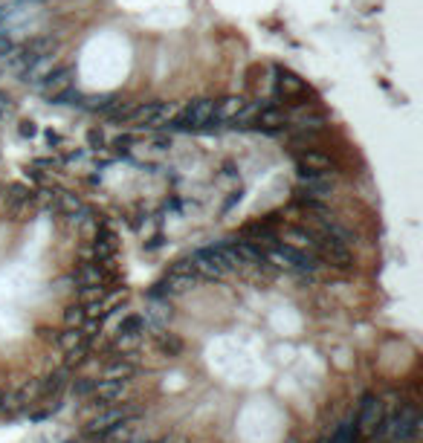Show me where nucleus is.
<instances>
[{
  "label": "nucleus",
  "instance_id": "nucleus-1",
  "mask_svg": "<svg viewBox=\"0 0 423 443\" xmlns=\"http://www.w3.org/2000/svg\"><path fill=\"white\" fill-rule=\"evenodd\" d=\"M172 116H174V105H168V102H142V105H131L128 116H125V125H134V127H142V130H157Z\"/></svg>",
  "mask_w": 423,
  "mask_h": 443
},
{
  "label": "nucleus",
  "instance_id": "nucleus-2",
  "mask_svg": "<svg viewBox=\"0 0 423 443\" xmlns=\"http://www.w3.org/2000/svg\"><path fill=\"white\" fill-rule=\"evenodd\" d=\"M212 119H215V99H194L183 110H174L168 122L174 130H203V125H209Z\"/></svg>",
  "mask_w": 423,
  "mask_h": 443
},
{
  "label": "nucleus",
  "instance_id": "nucleus-3",
  "mask_svg": "<svg viewBox=\"0 0 423 443\" xmlns=\"http://www.w3.org/2000/svg\"><path fill=\"white\" fill-rule=\"evenodd\" d=\"M267 258L276 261L278 267L296 270V273H302V276H310V273H316V267H319V258L308 255V252L299 249V246H290V244H287V246H276V249H270Z\"/></svg>",
  "mask_w": 423,
  "mask_h": 443
},
{
  "label": "nucleus",
  "instance_id": "nucleus-4",
  "mask_svg": "<svg viewBox=\"0 0 423 443\" xmlns=\"http://www.w3.org/2000/svg\"><path fill=\"white\" fill-rule=\"evenodd\" d=\"M192 261H194V270H197V276H206V278H224V276L232 270L221 246L197 249V252L192 255Z\"/></svg>",
  "mask_w": 423,
  "mask_h": 443
},
{
  "label": "nucleus",
  "instance_id": "nucleus-5",
  "mask_svg": "<svg viewBox=\"0 0 423 443\" xmlns=\"http://www.w3.org/2000/svg\"><path fill=\"white\" fill-rule=\"evenodd\" d=\"M296 165H299L302 177H328L333 171V160L322 151H313V148L296 154Z\"/></svg>",
  "mask_w": 423,
  "mask_h": 443
},
{
  "label": "nucleus",
  "instance_id": "nucleus-6",
  "mask_svg": "<svg viewBox=\"0 0 423 443\" xmlns=\"http://www.w3.org/2000/svg\"><path fill=\"white\" fill-rule=\"evenodd\" d=\"M273 75H276V99H302V96H308V84L296 73H290L284 67H273Z\"/></svg>",
  "mask_w": 423,
  "mask_h": 443
},
{
  "label": "nucleus",
  "instance_id": "nucleus-7",
  "mask_svg": "<svg viewBox=\"0 0 423 443\" xmlns=\"http://www.w3.org/2000/svg\"><path fill=\"white\" fill-rule=\"evenodd\" d=\"M330 192H333V183L328 180V177H302L299 180V197L325 200Z\"/></svg>",
  "mask_w": 423,
  "mask_h": 443
},
{
  "label": "nucleus",
  "instance_id": "nucleus-8",
  "mask_svg": "<svg viewBox=\"0 0 423 443\" xmlns=\"http://www.w3.org/2000/svg\"><path fill=\"white\" fill-rule=\"evenodd\" d=\"M380 417H383V403H380L377 397L368 394L365 400H362V406H360V429L377 434V423H380Z\"/></svg>",
  "mask_w": 423,
  "mask_h": 443
},
{
  "label": "nucleus",
  "instance_id": "nucleus-9",
  "mask_svg": "<svg viewBox=\"0 0 423 443\" xmlns=\"http://www.w3.org/2000/svg\"><path fill=\"white\" fill-rule=\"evenodd\" d=\"M131 415H134V409H108L105 415H99V417L90 420V434H102V432H108L110 426H116V423H122V420H128Z\"/></svg>",
  "mask_w": 423,
  "mask_h": 443
},
{
  "label": "nucleus",
  "instance_id": "nucleus-10",
  "mask_svg": "<svg viewBox=\"0 0 423 443\" xmlns=\"http://www.w3.org/2000/svg\"><path fill=\"white\" fill-rule=\"evenodd\" d=\"M122 391H125V380H96V388H93V397L99 400V406H108V403H113L116 397H122Z\"/></svg>",
  "mask_w": 423,
  "mask_h": 443
},
{
  "label": "nucleus",
  "instance_id": "nucleus-11",
  "mask_svg": "<svg viewBox=\"0 0 423 443\" xmlns=\"http://www.w3.org/2000/svg\"><path fill=\"white\" fill-rule=\"evenodd\" d=\"M73 73H75V70H73L70 64H67V67H58L56 73H50V75L44 78V84H41V87H44V90H53V93H56V90H61V87H67V84H70Z\"/></svg>",
  "mask_w": 423,
  "mask_h": 443
},
{
  "label": "nucleus",
  "instance_id": "nucleus-12",
  "mask_svg": "<svg viewBox=\"0 0 423 443\" xmlns=\"http://www.w3.org/2000/svg\"><path fill=\"white\" fill-rule=\"evenodd\" d=\"M78 342H84V330H81V328H67V330H61V333L56 336V345H58L64 353H67L70 348H75Z\"/></svg>",
  "mask_w": 423,
  "mask_h": 443
},
{
  "label": "nucleus",
  "instance_id": "nucleus-13",
  "mask_svg": "<svg viewBox=\"0 0 423 443\" xmlns=\"http://www.w3.org/2000/svg\"><path fill=\"white\" fill-rule=\"evenodd\" d=\"M81 99L84 96H81V90H75V84H67L53 93V105H78Z\"/></svg>",
  "mask_w": 423,
  "mask_h": 443
},
{
  "label": "nucleus",
  "instance_id": "nucleus-14",
  "mask_svg": "<svg viewBox=\"0 0 423 443\" xmlns=\"http://www.w3.org/2000/svg\"><path fill=\"white\" fill-rule=\"evenodd\" d=\"M134 371H137V368H134L128 360H119V363L108 365L105 377H108V380H131V377H134Z\"/></svg>",
  "mask_w": 423,
  "mask_h": 443
},
{
  "label": "nucleus",
  "instance_id": "nucleus-15",
  "mask_svg": "<svg viewBox=\"0 0 423 443\" xmlns=\"http://www.w3.org/2000/svg\"><path fill=\"white\" fill-rule=\"evenodd\" d=\"M284 238L290 241V246H313V241H316V235L313 232H305V229H287L284 232Z\"/></svg>",
  "mask_w": 423,
  "mask_h": 443
},
{
  "label": "nucleus",
  "instance_id": "nucleus-16",
  "mask_svg": "<svg viewBox=\"0 0 423 443\" xmlns=\"http://www.w3.org/2000/svg\"><path fill=\"white\" fill-rule=\"evenodd\" d=\"M116 333H137V336H142V333H145V319H142V316H125V319L119 322Z\"/></svg>",
  "mask_w": 423,
  "mask_h": 443
},
{
  "label": "nucleus",
  "instance_id": "nucleus-17",
  "mask_svg": "<svg viewBox=\"0 0 423 443\" xmlns=\"http://www.w3.org/2000/svg\"><path fill=\"white\" fill-rule=\"evenodd\" d=\"M84 319H88V313H84V304H75V307H67L64 310V325L67 328H81Z\"/></svg>",
  "mask_w": 423,
  "mask_h": 443
},
{
  "label": "nucleus",
  "instance_id": "nucleus-18",
  "mask_svg": "<svg viewBox=\"0 0 423 443\" xmlns=\"http://www.w3.org/2000/svg\"><path fill=\"white\" fill-rule=\"evenodd\" d=\"M21 409H24L21 394H18V391H6V394H4V412H6V415H15V412H21Z\"/></svg>",
  "mask_w": 423,
  "mask_h": 443
},
{
  "label": "nucleus",
  "instance_id": "nucleus-19",
  "mask_svg": "<svg viewBox=\"0 0 423 443\" xmlns=\"http://www.w3.org/2000/svg\"><path fill=\"white\" fill-rule=\"evenodd\" d=\"M160 345H162V350L174 353V357H177V353L183 350V342H180L177 336H172V333H168V336H162V339H160Z\"/></svg>",
  "mask_w": 423,
  "mask_h": 443
},
{
  "label": "nucleus",
  "instance_id": "nucleus-20",
  "mask_svg": "<svg viewBox=\"0 0 423 443\" xmlns=\"http://www.w3.org/2000/svg\"><path fill=\"white\" fill-rule=\"evenodd\" d=\"M93 388H96V380H78V382L73 385L75 394H93Z\"/></svg>",
  "mask_w": 423,
  "mask_h": 443
},
{
  "label": "nucleus",
  "instance_id": "nucleus-21",
  "mask_svg": "<svg viewBox=\"0 0 423 443\" xmlns=\"http://www.w3.org/2000/svg\"><path fill=\"white\" fill-rule=\"evenodd\" d=\"M88 142H90V148H96V151H102L105 148V137H102V130H90V134H88Z\"/></svg>",
  "mask_w": 423,
  "mask_h": 443
},
{
  "label": "nucleus",
  "instance_id": "nucleus-22",
  "mask_svg": "<svg viewBox=\"0 0 423 443\" xmlns=\"http://www.w3.org/2000/svg\"><path fill=\"white\" fill-rule=\"evenodd\" d=\"M131 142H134V140L125 134V137H116V140H113V148H116V151H131Z\"/></svg>",
  "mask_w": 423,
  "mask_h": 443
},
{
  "label": "nucleus",
  "instance_id": "nucleus-23",
  "mask_svg": "<svg viewBox=\"0 0 423 443\" xmlns=\"http://www.w3.org/2000/svg\"><path fill=\"white\" fill-rule=\"evenodd\" d=\"M21 134H24V137H35V125H32V122H24V125H21Z\"/></svg>",
  "mask_w": 423,
  "mask_h": 443
},
{
  "label": "nucleus",
  "instance_id": "nucleus-24",
  "mask_svg": "<svg viewBox=\"0 0 423 443\" xmlns=\"http://www.w3.org/2000/svg\"><path fill=\"white\" fill-rule=\"evenodd\" d=\"M0 415H4V391H0Z\"/></svg>",
  "mask_w": 423,
  "mask_h": 443
},
{
  "label": "nucleus",
  "instance_id": "nucleus-25",
  "mask_svg": "<svg viewBox=\"0 0 423 443\" xmlns=\"http://www.w3.org/2000/svg\"><path fill=\"white\" fill-rule=\"evenodd\" d=\"M0 102H4V96H0ZM0 113H4V105H0Z\"/></svg>",
  "mask_w": 423,
  "mask_h": 443
}]
</instances>
